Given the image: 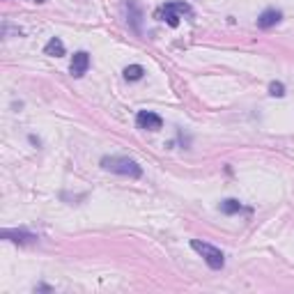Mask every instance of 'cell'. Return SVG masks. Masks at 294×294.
I'll list each match as a JSON object with an SVG mask.
<instances>
[{
	"instance_id": "obj_1",
	"label": "cell",
	"mask_w": 294,
	"mask_h": 294,
	"mask_svg": "<svg viewBox=\"0 0 294 294\" xmlns=\"http://www.w3.org/2000/svg\"><path fill=\"white\" fill-rule=\"evenodd\" d=\"M101 168L110 170V173L124 175V177H131V179L142 177V168L133 159H129V156H104V159H101Z\"/></svg>"
},
{
	"instance_id": "obj_2",
	"label": "cell",
	"mask_w": 294,
	"mask_h": 294,
	"mask_svg": "<svg viewBox=\"0 0 294 294\" xmlns=\"http://www.w3.org/2000/svg\"><path fill=\"white\" fill-rule=\"evenodd\" d=\"M191 248H193V251H195L198 255H200L202 260H205L214 271H218V269H223V266H225V255H223V251H220V248L211 246V243H207V241H200V239H193V241H191Z\"/></svg>"
},
{
	"instance_id": "obj_3",
	"label": "cell",
	"mask_w": 294,
	"mask_h": 294,
	"mask_svg": "<svg viewBox=\"0 0 294 294\" xmlns=\"http://www.w3.org/2000/svg\"><path fill=\"white\" fill-rule=\"evenodd\" d=\"M136 124H138V129H145V131H159V129L163 127V119L156 113H152V110H140V113L136 115Z\"/></svg>"
},
{
	"instance_id": "obj_4",
	"label": "cell",
	"mask_w": 294,
	"mask_h": 294,
	"mask_svg": "<svg viewBox=\"0 0 294 294\" xmlns=\"http://www.w3.org/2000/svg\"><path fill=\"white\" fill-rule=\"evenodd\" d=\"M0 237L7 239V241L21 243V246H26V243H35L37 239H39L37 234L28 232V230H3V232H0Z\"/></svg>"
},
{
	"instance_id": "obj_5",
	"label": "cell",
	"mask_w": 294,
	"mask_h": 294,
	"mask_svg": "<svg viewBox=\"0 0 294 294\" xmlns=\"http://www.w3.org/2000/svg\"><path fill=\"white\" fill-rule=\"evenodd\" d=\"M87 69H90V55H87L85 51H78V53H74V60H71V76H74V78L85 76Z\"/></svg>"
},
{
	"instance_id": "obj_6",
	"label": "cell",
	"mask_w": 294,
	"mask_h": 294,
	"mask_svg": "<svg viewBox=\"0 0 294 294\" xmlns=\"http://www.w3.org/2000/svg\"><path fill=\"white\" fill-rule=\"evenodd\" d=\"M280 18H283V12H280V9L269 7V9H264V12H262L260 16H257V26L264 28V30H266V28L276 26V23H278Z\"/></svg>"
},
{
	"instance_id": "obj_7",
	"label": "cell",
	"mask_w": 294,
	"mask_h": 294,
	"mask_svg": "<svg viewBox=\"0 0 294 294\" xmlns=\"http://www.w3.org/2000/svg\"><path fill=\"white\" fill-rule=\"evenodd\" d=\"M156 16H159L161 21H165V23H168L170 28H177V26H179V18H182L177 12H173V9H170L168 5H163V7L159 9V14H156Z\"/></svg>"
},
{
	"instance_id": "obj_8",
	"label": "cell",
	"mask_w": 294,
	"mask_h": 294,
	"mask_svg": "<svg viewBox=\"0 0 294 294\" xmlns=\"http://www.w3.org/2000/svg\"><path fill=\"white\" fill-rule=\"evenodd\" d=\"M44 53L46 55H53V58H60V55H64V44L60 37H51L48 44L44 46Z\"/></svg>"
},
{
	"instance_id": "obj_9",
	"label": "cell",
	"mask_w": 294,
	"mask_h": 294,
	"mask_svg": "<svg viewBox=\"0 0 294 294\" xmlns=\"http://www.w3.org/2000/svg\"><path fill=\"white\" fill-rule=\"evenodd\" d=\"M241 209H243V205L239 200H234V198H228V200L220 202V211H223V214H228V216L239 214Z\"/></svg>"
},
{
	"instance_id": "obj_10",
	"label": "cell",
	"mask_w": 294,
	"mask_h": 294,
	"mask_svg": "<svg viewBox=\"0 0 294 294\" xmlns=\"http://www.w3.org/2000/svg\"><path fill=\"white\" fill-rule=\"evenodd\" d=\"M142 76H145V69H142L140 64H129V67L124 69V78H127V81H140Z\"/></svg>"
},
{
	"instance_id": "obj_11",
	"label": "cell",
	"mask_w": 294,
	"mask_h": 294,
	"mask_svg": "<svg viewBox=\"0 0 294 294\" xmlns=\"http://www.w3.org/2000/svg\"><path fill=\"white\" fill-rule=\"evenodd\" d=\"M165 5H168V7L173 9V12L182 14V16H184V14H186V16H191V14H193L191 5H186V3H165Z\"/></svg>"
},
{
	"instance_id": "obj_12",
	"label": "cell",
	"mask_w": 294,
	"mask_h": 294,
	"mask_svg": "<svg viewBox=\"0 0 294 294\" xmlns=\"http://www.w3.org/2000/svg\"><path fill=\"white\" fill-rule=\"evenodd\" d=\"M269 94H271V96H283V94H285V85H283L280 81L269 83Z\"/></svg>"
}]
</instances>
